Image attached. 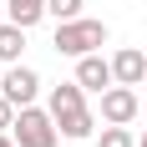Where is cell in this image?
Instances as JSON below:
<instances>
[{
  "label": "cell",
  "instance_id": "8992f818",
  "mask_svg": "<svg viewBox=\"0 0 147 147\" xmlns=\"http://www.w3.org/2000/svg\"><path fill=\"white\" fill-rule=\"evenodd\" d=\"M76 81H81L86 91H96V96H102V91L117 81V71H112V61H102L96 51H91V56H76Z\"/></svg>",
  "mask_w": 147,
  "mask_h": 147
},
{
  "label": "cell",
  "instance_id": "52a82bcc",
  "mask_svg": "<svg viewBox=\"0 0 147 147\" xmlns=\"http://www.w3.org/2000/svg\"><path fill=\"white\" fill-rule=\"evenodd\" d=\"M112 71H117L122 86H142V76H147V56L137 51V46H122L117 56H112Z\"/></svg>",
  "mask_w": 147,
  "mask_h": 147
},
{
  "label": "cell",
  "instance_id": "5b68a950",
  "mask_svg": "<svg viewBox=\"0 0 147 147\" xmlns=\"http://www.w3.org/2000/svg\"><path fill=\"white\" fill-rule=\"evenodd\" d=\"M0 91H5V96H10L15 107H30L36 96H41V76L30 71V66H20V61H15L10 71L0 76Z\"/></svg>",
  "mask_w": 147,
  "mask_h": 147
},
{
  "label": "cell",
  "instance_id": "8fae6325",
  "mask_svg": "<svg viewBox=\"0 0 147 147\" xmlns=\"http://www.w3.org/2000/svg\"><path fill=\"white\" fill-rule=\"evenodd\" d=\"M81 5H86V0H46V15H51V20H76Z\"/></svg>",
  "mask_w": 147,
  "mask_h": 147
},
{
  "label": "cell",
  "instance_id": "30bf717a",
  "mask_svg": "<svg viewBox=\"0 0 147 147\" xmlns=\"http://www.w3.org/2000/svg\"><path fill=\"white\" fill-rule=\"evenodd\" d=\"M96 147H137V137H132V127L107 122V127H102V137H96Z\"/></svg>",
  "mask_w": 147,
  "mask_h": 147
},
{
  "label": "cell",
  "instance_id": "ba28073f",
  "mask_svg": "<svg viewBox=\"0 0 147 147\" xmlns=\"http://www.w3.org/2000/svg\"><path fill=\"white\" fill-rule=\"evenodd\" d=\"M20 51H26V26L5 20V26H0V61H5V66H15V61H20Z\"/></svg>",
  "mask_w": 147,
  "mask_h": 147
},
{
  "label": "cell",
  "instance_id": "9c48e42d",
  "mask_svg": "<svg viewBox=\"0 0 147 147\" xmlns=\"http://www.w3.org/2000/svg\"><path fill=\"white\" fill-rule=\"evenodd\" d=\"M5 10H10L15 26H26V30H30V26L46 15V0H5Z\"/></svg>",
  "mask_w": 147,
  "mask_h": 147
},
{
  "label": "cell",
  "instance_id": "277c9868",
  "mask_svg": "<svg viewBox=\"0 0 147 147\" xmlns=\"http://www.w3.org/2000/svg\"><path fill=\"white\" fill-rule=\"evenodd\" d=\"M137 112H142V96H137L132 86L112 81V86L102 91V122H122V127H127V122H132Z\"/></svg>",
  "mask_w": 147,
  "mask_h": 147
},
{
  "label": "cell",
  "instance_id": "6da1fadb",
  "mask_svg": "<svg viewBox=\"0 0 147 147\" xmlns=\"http://www.w3.org/2000/svg\"><path fill=\"white\" fill-rule=\"evenodd\" d=\"M51 117H56V127H61L66 142H86L96 132V117H91V107H86V86L81 81L51 86Z\"/></svg>",
  "mask_w": 147,
  "mask_h": 147
},
{
  "label": "cell",
  "instance_id": "4fadbf2b",
  "mask_svg": "<svg viewBox=\"0 0 147 147\" xmlns=\"http://www.w3.org/2000/svg\"><path fill=\"white\" fill-rule=\"evenodd\" d=\"M0 147H20V142H15V137H5V132H0Z\"/></svg>",
  "mask_w": 147,
  "mask_h": 147
},
{
  "label": "cell",
  "instance_id": "5bb4252c",
  "mask_svg": "<svg viewBox=\"0 0 147 147\" xmlns=\"http://www.w3.org/2000/svg\"><path fill=\"white\" fill-rule=\"evenodd\" d=\"M137 147H147V127H142V142H137Z\"/></svg>",
  "mask_w": 147,
  "mask_h": 147
},
{
  "label": "cell",
  "instance_id": "3957f363",
  "mask_svg": "<svg viewBox=\"0 0 147 147\" xmlns=\"http://www.w3.org/2000/svg\"><path fill=\"white\" fill-rule=\"evenodd\" d=\"M10 137L20 147H56V137H61V127H56V117H51V107H20V112H15V127H10Z\"/></svg>",
  "mask_w": 147,
  "mask_h": 147
},
{
  "label": "cell",
  "instance_id": "7a4b0ae2",
  "mask_svg": "<svg viewBox=\"0 0 147 147\" xmlns=\"http://www.w3.org/2000/svg\"><path fill=\"white\" fill-rule=\"evenodd\" d=\"M61 56H91L96 46H107V26L102 20H86V15H76V20H56V41H51Z\"/></svg>",
  "mask_w": 147,
  "mask_h": 147
},
{
  "label": "cell",
  "instance_id": "7c38bea8",
  "mask_svg": "<svg viewBox=\"0 0 147 147\" xmlns=\"http://www.w3.org/2000/svg\"><path fill=\"white\" fill-rule=\"evenodd\" d=\"M15 112H20V107H15L10 96L0 91V132H5V127H15Z\"/></svg>",
  "mask_w": 147,
  "mask_h": 147
},
{
  "label": "cell",
  "instance_id": "9a60e30c",
  "mask_svg": "<svg viewBox=\"0 0 147 147\" xmlns=\"http://www.w3.org/2000/svg\"><path fill=\"white\" fill-rule=\"evenodd\" d=\"M142 107H147V102H142Z\"/></svg>",
  "mask_w": 147,
  "mask_h": 147
}]
</instances>
